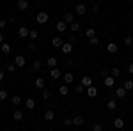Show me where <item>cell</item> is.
Returning <instances> with one entry per match:
<instances>
[{"label":"cell","instance_id":"cell-22","mask_svg":"<svg viewBox=\"0 0 133 131\" xmlns=\"http://www.w3.org/2000/svg\"><path fill=\"white\" fill-rule=\"evenodd\" d=\"M117 50H119V48H117L115 43H108V46H107V51H108V53H115Z\"/></svg>","mask_w":133,"mask_h":131},{"label":"cell","instance_id":"cell-25","mask_svg":"<svg viewBox=\"0 0 133 131\" xmlns=\"http://www.w3.org/2000/svg\"><path fill=\"white\" fill-rule=\"evenodd\" d=\"M107 108H108V110H110V112L117 110V103H115V101H114V99H110V101H108V103H107Z\"/></svg>","mask_w":133,"mask_h":131},{"label":"cell","instance_id":"cell-33","mask_svg":"<svg viewBox=\"0 0 133 131\" xmlns=\"http://www.w3.org/2000/svg\"><path fill=\"white\" fill-rule=\"evenodd\" d=\"M89 43H91L92 46H98V44H99V39L94 36V37H89Z\"/></svg>","mask_w":133,"mask_h":131},{"label":"cell","instance_id":"cell-36","mask_svg":"<svg viewBox=\"0 0 133 131\" xmlns=\"http://www.w3.org/2000/svg\"><path fill=\"white\" fill-rule=\"evenodd\" d=\"M32 69H34V71H39V69H41V62L36 60L34 64H32Z\"/></svg>","mask_w":133,"mask_h":131},{"label":"cell","instance_id":"cell-20","mask_svg":"<svg viewBox=\"0 0 133 131\" xmlns=\"http://www.w3.org/2000/svg\"><path fill=\"white\" fill-rule=\"evenodd\" d=\"M46 66H48V67H51V69H53V67H57V59H55V57H48Z\"/></svg>","mask_w":133,"mask_h":131},{"label":"cell","instance_id":"cell-5","mask_svg":"<svg viewBox=\"0 0 133 131\" xmlns=\"http://www.w3.org/2000/svg\"><path fill=\"white\" fill-rule=\"evenodd\" d=\"M55 29H57V32H62V34H64V32L68 30V23H66L64 20H61L57 25H55Z\"/></svg>","mask_w":133,"mask_h":131},{"label":"cell","instance_id":"cell-15","mask_svg":"<svg viewBox=\"0 0 133 131\" xmlns=\"http://www.w3.org/2000/svg\"><path fill=\"white\" fill-rule=\"evenodd\" d=\"M126 89H124V87H119V89H117V91H115V96H117V98H119V99H123V98H126Z\"/></svg>","mask_w":133,"mask_h":131},{"label":"cell","instance_id":"cell-46","mask_svg":"<svg viewBox=\"0 0 133 131\" xmlns=\"http://www.w3.org/2000/svg\"><path fill=\"white\" fill-rule=\"evenodd\" d=\"M2 43H5V41H4V34H0V44H2Z\"/></svg>","mask_w":133,"mask_h":131},{"label":"cell","instance_id":"cell-16","mask_svg":"<svg viewBox=\"0 0 133 131\" xmlns=\"http://www.w3.org/2000/svg\"><path fill=\"white\" fill-rule=\"evenodd\" d=\"M82 124H83L82 115H75V117H73V126H82Z\"/></svg>","mask_w":133,"mask_h":131},{"label":"cell","instance_id":"cell-35","mask_svg":"<svg viewBox=\"0 0 133 131\" xmlns=\"http://www.w3.org/2000/svg\"><path fill=\"white\" fill-rule=\"evenodd\" d=\"M92 131H103V124H99V122H96V124L92 126Z\"/></svg>","mask_w":133,"mask_h":131},{"label":"cell","instance_id":"cell-31","mask_svg":"<svg viewBox=\"0 0 133 131\" xmlns=\"http://www.w3.org/2000/svg\"><path fill=\"white\" fill-rule=\"evenodd\" d=\"M110 74H112L114 78H117V76L121 74V69H119V67H112V71H110Z\"/></svg>","mask_w":133,"mask_h":131},{"label":"cell","instance_id":"cell-9","mask_svg":"<svg viewBox=\"0 0 133 131\" xmlns=\"http://www.w3.org/2000/svg\"><path fill=\"white\" fill-rule=\"evenodd\" d=\"M114 128H115V129H123L124 128V119H121V117L114 119Z\"/></svg>","mask_w":133,"mask_h":131},{"label":"cell","instance_id":"cell-34","mask_svg":"<svg viewBox=\"0 0 133 131\" xmlns=\"http://www.w3.org/2000/svg\"><path fill=\"white\" fill-rule=\"evenodd\" d=\"M37 36H39V34H37V30H30V34H29V39L36 41V39H37Z\"/></svg>","mask_w":133,"mask_h":131},{"label":"cell","instance_id":"cell-42","mask_svg":"<svg viewBox=\"0 0 133 131\" xmlns=\"http://www.w3.org/2000/svg\"><path fill=\"white\" fill-rule=\"evenodd\" d=\"M5 25H7V21H5V20H0V30H4V29H5Z\"/></svg>","mask_w":133,"mask_h":131},{"label":"cell","instance_id":"cell-29","mask_svg":"<svg viewBox=\"0 0 133 131\" xmlns=\"http://www.w3.org/2000/svg\"><path fill=\"white\" fill-rule=\"evenodd\" d=\"M124 89H126V91H133V80H126L124 81Z\"/></svg>","mask_w":133,"mask_h":131},{"label":"cell","instance_id":"cell-45","mask_svg":"<svg viewBox=\"0 0 133 131\" xmlns=\"http://www.w3.org/2000/svg\"><path fill=\"white\" fill-rule=\"evenodd\" d=\"M128 71H130V73H131V74H133V62H131V64H130V66H128Z\"/></svg>","mask_w":133,"mask_h":131},{"label":"cell","instance_id":"cell-28","mask_svg":"<svg viewBox=\"0 0 133 131\" xmlns=\"http://www.w3.org/2000/svg\"><path fill=\"white\" fill-rule=\"evenodd\" d=\"M11 103H12L14 106H18V105H21V98L20 96H12V98H11Z\"/></svg>","mask_w":133,"mask_h":131},{"label":"cell","instance_id":"cell-10","mask_svg":"<svg viewBox=\"0 0 133 131\" xmlns=\"http://www.w3.org/2000/svg\"><path fill=\"white\" fill-rule=\"evenodd\" d=\"M87 96H89V98H96V96H98V89H96V87H94V85H91V87H87Z\"/></svg>","mask_w":133,"mask_h":131},{"label":"cell","instance_id":"cell-17","mask_svg":"<svg viewBox=\"0 0 133 131\" xmlns=\"http://www.w3.org/2000/svg\"><path fill=\"white\" fill-rule=\"evenodd\" d=\"M50 76H51V78H55V80H57V78H61V76H62L61 69H57V67H53V69L50 71Z\"/></svg>","mask_w":133,"mask_h":131},{"label":"cell","instance_id":"cell-44","mask_svg":"<svg viewBox=\"0 0 133 131\" xmlns=\"http://www.w3.org/2000/svg\"><path fill=\"white\" fill-rule=\"evenodd\" d=\"M4 78H5V73H4V71H0V81H4Z\"/></svg>","mask_w":133,"mask_h":131},{"label":"cell","instance_id":"cell-32","mask_svg":"<svg viewBox=\"0 0 133 131\" xmlns=\"http://www.w3.org/2000/svg\"><path fill=\"white\" fill-rule=\"evenodd\" d=\"M124 44H126V46H131L133 44V37L131 36H126V37H124Z\"/></svg>","mask_w":133,"mask_h":131},{"label":"cell","instance_id":"cell-6","mask_svg":"<svg viewBox=\"0 0 133 131\" xmlns=\"http://www.w3.org/2000/svg\"><path fill=\"white\" fill-rule=\"evenodd\" d=\"M75 12H76L78 16H83V14L87 12V7H85L83 4H76V7H75Z\"/></svg>","mask_w":133,"mask_h":131},{"label":"cell","instance_id":"cell-12","mask_svg":"<svg viewBox=\"0 0 133 131\" xmlns=\"http://www.w3.org/2000/svg\"><path fill=\"white\" fill-rule=\"evenodd\" d=\"M80 83H82L83 87L87 89V87H91V85H92V78H91V76H87V74H85V76L82 78V81H80Z\"/></svg>","mask_w":133,"mask_h":131},{"label":"cell","instance_id":"cell-41","mask_svg":"<svg viewBox=\"0 0 133 131\" xmlns=\"http://www.w3.org/2000/svg\"><path fill=\"white\" fill-rule=\"evenodd\" d=\"M43 99H50V92L48 91H43Z\"/></svg>","mask_w":133,"mask_h":131},{"label":"cell","instance_id":"cell-1","mask_svg":"<svg viewBox=\"0 0 133 131\" xmlns=\"http://www.w3.org/2000/svg\"><path fill=\"white\" fill-rule=\"evenodd\" d=\"M36 21H37V23H41V25L48 23V12H46V11H41V12H37V16H36Z\"/></svg>","mask_w":133,"mask_h":131},{"label":"cell","instance_id":"cell-13","mask_svg":"<svg viewBox=\"0 0 133 131\" xmlns=\"http://www.w3.org/2000/svg\"><path fill=\"white\" fill-rule=\"evenodd\" d=\"M18 9L20 11H27L29 9V0H18Z\"/></svg>","mask_w":133,"mask_h":131},{"label":"cell","instance_id":"cell-4","mask_svg":"<svg viewBox=\"0 0 133 131\" xmlns=\"http://www.w3.org/2000/svg\"><path fill=\"white\" fill-rule=\"evenodd\" d=\"M103 83H105V87H114L115 85V78H114L112 74H108V76H105Z\"/></svg>","mask_w":133,"mask_h":131},{"label":"cell","instance_id":"cell-37","mask_svg":"<svg viewBox=\"0 0 133 131\" xmlns=\"http://www.w3.org/2000/svg\"><path fill=\"white\" fill-rule=\"evenodd\" d=\"M16 67H18V66L12 62V64H9V66H7V71H9V73H14V71H16Z\"/></svg>","mask_w":133,"mask_h":131},{"label":"cell","instance_id":"cell-27","mask_svg":"<svg viewBox=\"0 0 133 131\" xmlns=\"http://www.w3.org/2000/svg\"><path fill=\"white\" fill-rule=\"evenodd\" d=\"M69 29H71V32H78L80 30V23L73 21V23H69Z\"/></svg>","mask_w":133,"mask_h":131},{"label":"cell","instance_id":"cell-38","mask_svg":"<svg viewBox=\"0 0 133 131\" xmlns=\"http://www.w3.org/2000/svg\"><path fill=\"white\" fill-rule=\"evenodd\" d=\"M5 99H7V92L0 91V101H5Z\"/></svg>","mask_w":133,"mask_h":131},{"label":"cell","instance_id":"cell-26","mask_svg":"<svg viewBox=\"0 0 133 131\" xmlns=\"http://www.w3.org/2000/svg\"><path fill=\"white\" fill-rule=\"evenodd\" d=\"M34 85H36L37 89H43V87H44V78H36V80H34Z\"/></svg>","mask_w":133,"mask_h":131},{"label":"cell","instance_id":"cell-39","mask_svg":"<svg viewBox=\"0 0 133 131\" xmlns=\"http://www.w3.org/2000/svg\"><path fill=\"white\" fill-rule=\"evenodd\" d=\"M76 92H80V94H82V92H85V87H83L82 83H78V85H76Z\"/></svg>","mask_w":133,"mask_h":131},{"label":"cell","instance_id":"cell-30","mask_svg":"<svg viewBox=\"0 0 133 131\" xmlns=\"http://www.w3.org/2000/svg\"><path fill=\"white\" fill-rule=\"evenodd\" d=\"M85 36H87V37H94V36H96V30H94L92 27H89V29L85 30Z\"/></svg>","mask_w":133,"mask_h":131},{"label":"cell","instance_id":"cell-2","mask_svg":"<svg viewBox=\"0 0 133 131\" xmlns=\"http://www.w3.org/2000/svg\"><path fill=\"white\" fill-rule=\"evenodd\" d=\"M61 48H62V53H64V55H69L73 51V43H64Z\"/></svg>","mask_w":133,"mask_h":131},{"label":"cell","instance_id":"cell-23","mask_svg":"<svg viewBox=\"0 0 133 131\" xmlns=\"http://www.w3.org/2000/svg\"><path fill=\"white\" fill-rule=\"evenodd\" d=\"M59 94H61V96H68V94H69V87H68L66 83H64V85H61V89H59Z\"/></svg>","mask_w":133,"mask_h":131},{"label":"cell","instance_id":"cell-3","mask_svg":"<svg viewBox=\"0 0 133 131\" xmlns=\"http://www.w3.org/2000/svg\"><path fill=\"white\" fill-rule=\"evenodd\" d=\"M29 34H30V30H29L27 27H20V29H18V37H21V39L29 37Z\"/></svg>","mask_w":133,"mask_h":131},{"label":"cell","instance_id":"cell-43","mask_svg":"<svg viewBox=\"0 0 133 131\" xmlns=\"http://www.w3.org/2000/svg\"><path fill=\"white\" fill-rule=\"evenodd\" d=\"M29 50H32V51H36V44H34V43H30V44H29Z\"/></svg>","mask_w":133,"mask_h":131},{"label":"cell","instance_id":"cell-19","mask_svg":"<svg viewBox=\"0 0 133 131\" xmlns=\"http://www.w3.org/2000/svg\"><path fill=\"white\" fill-rule=\"evenodd\" d=\"M44 119H46L48 122L53 121V119H55V112H53V110H46V112H44Z\"/></svg>","mask_w":133,"mask_h":131},{"label":"cell","instance_id":"cell-8","mask_svg":"<svg viewBox=\"0 0 133 131\" xmlns=\"http://www.w3.org/2000/svg\"><path fill=\"white\" fill-rule=\"evenodd\" d=\"M25 62H27V59H25L23 55H16V59H14V64H16L18 67H23V66H25Z\"/></svg>","mask_w":133,"mask_h":131},{"label":"cell","instance_id":"cell-18","mask_svg":"<svg viewBox=\"0 0 133 131\" xmlns=\"http://www.w3.org/2000/svg\"><path fill=\"white\" fill-rule=\"evenodd\" d=\"M12 119H14V121H23V112L21 110H14V113H12Z\"/></svg>","mask_w":133,"mask_h":131},{"label":"cell","instance_id":"cell-7","mask_svg":"<svg viewBox=\"0 0 133 131\" xmlns=\"http://www.w3.org/2000/svg\"><path fill=\"white\" fill-rule=\"evenodd\" d=\"M62 80H64L66 85H69V83L75 81V76H73V73H66V74H62Z\"/></svg>","mask_w":133,"mask_h":131},{"label":"cell","instance_id":"cell-21","mask_svg":"<svg viewBox=\"0 0 133 131\" xmlns=\"http://www.w3.org/2000/svg\"><path fill=\"white\" fill-rule=\"evenodd\" d=\"M64 21H66V23H73V21H75V14H73V12H66V14H64Z\"/></svg>","mask_w":133,"mask_h":131},{"label":"cell","instance_id":"cell-14","mask_svg":"<svg viewBox=\"0 0 133 131\" xmlns=\"http://www.w3.org/2000/svg\"><path fill=\"white\" fill-rule=\"evenodd\" d=\"M25 106H27L29 110H34V108H36V99H34V98H29V99L25 101Z\"/></svg>","mask_w":133,"mask_h":131},{"label":"cell","instance_id":"cell-24","mask_svg":"<svg viewBox=\"0 0 133 131\" xmlns=\"http://www.w3.org/2000/svg\"><path fill=\"white\" fill-rule=\"evenodd\" d=\"M0 51L9 53V51H11V44H9V43H2V44H0Z\"/></svg>","mask_w":133,"mask_h":131},{"label":"cell","instance_id":"cell-11","mask_svg":"<svg viewBox=\"0 0 133 131\" xmlns=\"http://www.w3.org/2000/svg\"><path fill=\"white\" fill-rule=\"evenodd\" d=\"M62 44H64L62 37H53V39H51V46H53V48H61Z\"/></svg>","mask_w":133,"mask_h":131},{"label":"cell","instance_id":"cell-40","mask_svg":"<svg viewBox=\"0 0 133 131\" xmlns=\"http://www.w3.org/2000/svg\"><path fill=\"white\" fill-rule=\"evenodd\" d=\"M64 126H73V119H64Z\"/></svg>","mask_w":133,"mask_h":131}]
</instances>
